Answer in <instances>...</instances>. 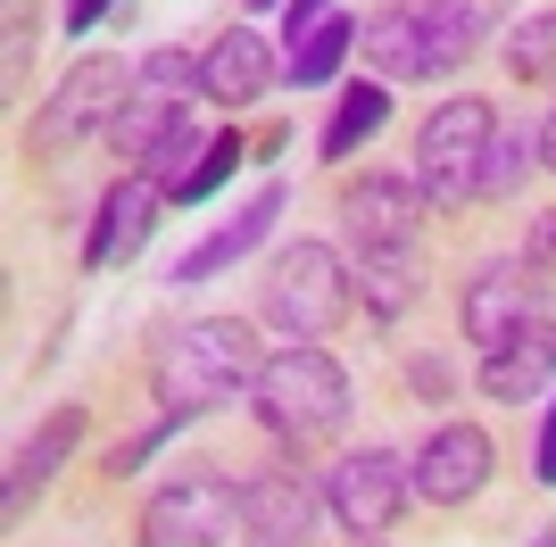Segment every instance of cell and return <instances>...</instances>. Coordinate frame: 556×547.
I'll return each mask as SVG.
<instances>
[{
	"mask_svg": "<svg viewBox=\"0 0 556 547\" xmlns=\"http://www.w3.org/2000/svg\"><path fill=\"white\" fill-rule=\"evenodd\" d=\"M241 150H250L241 133H216L208 150H200V166H191V175L175 182V200L191 207V200H208V191H225V182H232V166H241Z\"/></svg>",
	"mask_w": 556,
	"mask_h": 547,
	"instance_id": "cb8c5ba5",
	"label": "cell"
},
{
	"mask_svg": "<svg viewBox=\"0 0 556 547\" xmlns=\"http://www.w3.org/2000/svg\"><path fill=\"white\" fill-rule=\"evenodd\" d=\"M357 50H366V67L382 75V84H407V75H441V67H432V34H424V9H416V0H391V9H374L366 34H357Z\"/></svg>",
	"mask_w": 556,
	"mask_h": 547,
	"instance_id": "9a60e30c",
	"label": "cell"
},
{
	"mask_svg": "<svg viewBox=\"0 0 556 547\" xmlns=\"http://www.w3.org/2000/svg\"><path fill=\"white\" fill-rule=\"evenodd\" d=\"M416 9H424V34H432V67L448 75L498 34V17H507L515 0H416Z\"/></svg>",
	"mask_w": 556,
	"mask_h": 547,
	"instance_id": "ac0fdd59",
	"label": "cell"
},
{
	"mask_svg": "<svg viewBox=\"0 0 556 547\" xmlns=\"http://www.w3.org/2000/svg\"><path fill=\"white\" fill-rule=\"evenodd\" d=\"M257 341L241 316H191L175 323L159 341V357H150V398H159L166 415H208L225 407V398H241V390H257Z\"/></svg>",
	"mask_w": 556,
	"mask_h": 547,
	"instance_id": "6da1fadb",
	"label": "cell"
},
{
	"mask_svg": "<svg viewBox=\"0 0 556 547\" xmlns=\"http://www.w3.org/2000/svg\"><path fill=\"white\" fill-rule=\"evenodd\" d=\"M100 9H116V0H75V9H67V25H75V34H84V25H92Z\"/></svg>",
	"mask_w": 556,
	"mask_h": 547,
	"instance_id": "4dcf8cb0",
	"label": "cell"
},
{
	"mask_svg": "<svg viewBox=\"0 0 556 547\" xmlns=\"http://www.w3.org/2000/svg\"><path fill=\"white\" fill-rule=\"evenodd\" d=\"M159 216H166V182H150V175H125L116 191H100V216H92V232H84V266H125V257H141V241L159 232Z\"/></svg>",
	"mask_w": 556,
	"mask_h": 547,
	"instance_id": "30bf717a",
	"label": "cell"
},
{
	"mask_svg": "<svg viewBox=\"0 0 556 547\" xmlns=\"http://www.w3.org/2000/svg\"><path fill=\"white\" fill-rule=\"evenodd\" d=\"M241 523V489L225 473H175L141 506V547H225Z\"/></svg>",
	"mask_w": 556,
	"mask_h": 547,
	"instance_id": "5b68a950",
	"label": "cell"
},
{
	"mask_svg": "<svg viewBox=\"0 0 556 547\" xmlns=\"http://www.w3.org/2000/svg\"><path fill=\"white\" fill-rule=\"evenodd\" d=\"M490 141H498L490 100H473V91L441 100V109L424 116V133H416V182H424V200H432V207L482 200V158H490Z\"/></svg>",
	"mask_w": 556,
	"mask_h": 547,
	"instance_id": "277c9868",
	"label": "cell"
},
{
	"mask_svg": "<svg viewBox=\"0 0 556 547\" xmlns=\"http://www.w3.org/2000/svg\"><path fill=\"white\" fill-rule=\"evenodd\" d=\"M540 481L556 489V407H548V423H540Z\"/></svg>",
	"mask_w": 556,
	"mask_h": 547,
	"instance_id": "f546056e",
	"label": "cell"
},
{
	"mask_svg": "<svg viewBox=\"0 0 556 547\" xmlns=\"http://www.w3.org/2000/svg\"><path fill=\"white\" fill-rule=\"evenodd\" d=\"M382 116H391V84H349L341 100H332L325 133H316V150H325L332 166H341V158H357V141H366V133H382Z\"/></svg>",
	"mask_w": 556,
	"mask_h": 547,
	"instance_id": "ffe728a7",
	"label": "cell"
},
{
	"mask_svg": "<svg viewBox=\"0 0 556 547\" xmlns=\"http://www.w3.org/2000/svg\"><path fill=\"white\" fill-rule=\"evenodd\" d=\"M532 274H523V257H490L482 274H473V282H465V298H457V323H465V341L482 348H498L515 332V323H532Z\"/></svg>",
	"mask_w": 556,
	"mask_h": 547,
	"instance_id": "8fae6325",
	"label": "cell"
},
{
	"mask_svg": "<svg viewBox=\"0 0 556 547\" xmlns=\"http://www.w3.org/2000/svg\"><path fill=\"white\" fill-rule=\"evenodd\" d=\"M175 133H184V100H175V91H150V84H141L134 100L116 109V125H109V150L141 166L150 150H159V141H175Z\"/></svg>",
	"mask_w": 556,
	"mask_h": 547,
	"instance_id": "d6986e66",
	"label": "cell"
},
{
	"mask_svg": "<svg viewBox=\"0 0 556 547\" xmlns=\"http://www.w3.org/2000/svg\"><path fill=\"white\" fill-rule=\"evenodd\" d=\"M523 274H532V282H556V207H540L532 241H523Z\"/></svg>",
	"mask_w": 556,
	"mask_h": 547,
	"instance_id": "4316f807",
	"label": "cell"
},
{
	"mask_svg": "<svg viewBox=\"0 0 556 547\" xmlns=\"http://www.w3.org/2000/svg\"><path fill=\"white\" fill-rule=\"evenodd\" d=\"M407 498H416V481H407V465H399L391 448H357L325 473V506H332V523H341L349 539H382Z\"/></svg>",
	"mask_w": 556,
	"mask_h": 547,
	"instance_id": "52a82bcc",
	"label": "cell"
},
{
	"mask_svg": "<svg viewBox=\"0 0 556 547\" xmlns=\"http://www.w3.org/2000/svg\"><path fill=\"white\" fill-rule=\"evenodd\" d=\"M241 539L250 547H307L316 539V489L300 473H250L241 481Z\"/></svg>",
	"mask_w": 556,
	"mask_h": 547,
	"instance_id": "7c38bea8",
	"label": "cell"
},
{
	"mask_svg": "<svg viewBox=\"0 0 556 547\" xmlns=\"http://www.w3.org/2000/svg\"><path fill=\"white\" fill-rule=\"evenodd\" d=\"M357 34H366L357 17H325L300 50H291V75H282V84H332V75H341V59L357 50Z\"/></svg>",
	"mask_w": 556,
	"mask_h": 547,
	"instance_id": "7402d4cb",
	"label": "cell"
},
{
	"mask_svg": "<svg viewBox=\"0 0 556 547\" xmlns=\"http://www.w3.org/2000/svg\"><path fill=\"white\" fill-rule=\"evenodd\" d=\"M507 75H515V84H556V9L515 17V34H507Z\"/></svg>",
	"mask_w": 556,
	"mask_h": 547,
	"instance_id": "603a6c76",
	"label": "cell"
},
{
	"mask_svg": "<svg viewBox=\"0 0 556 547\" xmlns=\"http://www.w3.org/2000/svg\"><path fill=\"white\" fill-rule=\"evenodd\" d=\"M75 440H84V407H59V415L42 423V432L25 440L17 456H9V498H0L9 531H17V523H25V506H34V498L50 489V473H59V465L75 456Z\"/></svg>",
	"mask_w": 556,
	"mask_h": 547,
	"instance_id": "2e32d148",
	"label": "cell"
},
{
	"mask_svg": "<svg viewBox=\"0 0 556 547\" xmlns=\"http://www.w3.org/2000/svg\"><path fill=\"white\" fill-rule=\"evenodd\" d=\"M325 17H332V0H291V9H282V25H291V50H300Z\"/></svg>",
	"mask_w": 556,
	"mask_h": 547,
	"instance_id": "f1b7e54d",
	"label": "cell"
},
{
	"mask_svg": "<svg viewBox=\"0 0 556 547\" xmlns=\"http://www.w3.org/2000/svg\"><path fill=\"white\" fill-rule=\"evenodd\" d=\"M548 382H556V323L548 316L515 323L507 341L482 357V390L498 398V407H523V398H540Z\"/></svg>",
	"mask_w": 556,
	"mask_h": 547,
	"instance_id": "4fadbf2b",
	"label": "cell"
},
{
	"mask_svg": "<svg viewBox=\"0 0 556 547\" xmlns=\"http://www.w3.org/2000/svg\"><path fill=\"white\" fill-rule=\"evenodd\" d=\"M250 9H275V0H250Z\"/></svg>",
	"mask_w": 556,
	"mask_h": 547,
	"instance_id": "836d02e7",
	"label": "cell"
},
{
	"mask_svg": "<svg viewBox=\"0 0 556 547\" xmlns=\"http://www.w3.org/2000/svg\"><path fill=\"white\" fill-rule=\"evenodd\" d=\"M9 9H17V0H9Z\"/></svg>",
	"mask_w": 556,
	"mask_h": 547,
	"instance_id": "e575fe53",
	"label": "cell"
},
{
	"mask_svg": "<svg viewBox=\"0 0 556 547\" xmlns=\"http://www.w3.org/2000/svg\"><path fill=\"white\" fill-rule=\"evenodd\" d=\"M540 166L556 175V109H548V125H540Z\"/></svg>",
	"mask_w": 556,
	"mask_h": 547,
	"instance_id": "1f68e13d",
	"label": "cell"
},
{
	"mask_svg": "<svg viewBox=\"0 0 556 547\" xmlns=\"http://www.w3.org/2000/svg\"><path fill=\"white\" fill-rule=\"evenodd\" d=\"M416 250H357V298H366L374 316H399V307H416Z\"/></svg>",
	"mask_w": 556,
	"mask_h": 547,
	"instance_id": "44dd1931",
	"label": "cell"
},
{
	"mask_svg": "<svg viewBox=\"0 0 556 547\" xmlns=\"http://www.w3.org/2000/svg\"><path fill=\"white\" fill-rule=\"evenodd\" d=\"M250 398H257V423H266L282 448H325L349 423V373H341V357L316 348V341L275 348V357L257 365Z\"/></svg>",
	"mask_w": 556,
	"mask_h": 547,
	"instance_id": "7a4b0ae2",
	"label": "cell"
},
{
	"mask_svg": "<svg viewBox=\"0 0 556 547\" xmlns=\"http://www.w3.org/2000/svg\"><path fill=\"white\" fill-rule=\"evenodd\" d=\"M407 382H416L424 398H448V390H457V373H448V357H416V365H407Z\"/></svg>",
	"mask_w": 556,
	"mask_h": 547,
	"instance_id": "83f0119b",
	"label": "cell"
},
{
	"mask_svg": "<svg viewBox=\"0 0 556 547\" xmlns=\"http://www.w3.org/2000/svg\"><path fill=\"white\" fill-rule=\"evenodd\" d=\"M141 84H150V91H175V100H191V91H200V59H191V50H150Z\"/></svg>",
	"mask_w": 556,
	"mask_h": 547,
	"instance_id": "484cf974",
	"label": "cell"
},
{
	"mask_svg": "<svg viewBox=\"0 0 556 547\" xmlns=\"http://www.w3.org/2000/svg\"><path fill=\"white\" fill-rule=\"evenodd\" d=\"M266 84H275V42L257 25H225L208 42V59H200V91H208L216 109H250Z\"/></svg>",
	"mask_w": 556,
	"mask_h": 547,
	"instance_id": "5bb4252c",
	"label": "cell"
},
{
	"mask_svg": "<svg viewBox=\"0 0 556 547\" xmlns=\"http://www.w3.org/2000/svg\"><path fill=\"white\" fill-rule=\"evenodd\" d=\"M424 182L407 175H366L341 191V225H349V250H416L424 232Z\"/></svg>",
	"mask_w": 556,
	"mask_h": 547,
	"instance_id": "ba28073f",
	"label": "cell"
},
{
	"mask_svg": "<svg viewBox=\"0 0 556 547\" xmlns=\"http://www.w3.org/2000/svg\"><path fill=\"white\" fill-rule=\"evenodd\" d=\"M357 547H391V539H357Z\"/></svg>",
	"mask_w": 556,
	"mask_h": 547,
	"instance_id": "d6a6232c",
	"label": "cell"
},
{
	"mask_svg": "<svg viewBox=\"0 0 556 547\" xmlns=\"http://www.w3.org/2000/svg\"><path fill=\"white\" fill-rule=\"evenodd\" d=\"M275 216H282V182H266V191H257V200L241 207V216H232V225H216L208 241H191V250L175 257V282H208V274L241 266V257H250L257 241H266V232H275Z\"/></svg>",
	"mask_w": 556,
	"mask_h": 547,
	"instance_id": "e0dca14e",
	"label": "cell"
},
{
	"mask_svg": "<svg viewBox=\"0 0 556 547\" xmlns=\"http://www.w3.org/2000/svg\"><path fill=\"white\" fill-rule=\"evenodd\" d=\"M523 166H532L523 133H507V125H498V141H490V158H482V200H507L515 182H523Z\"/></svg>",
	"mask_w": 556,
	"mask_h": 547,
	"instance_id": "d4e9b609",
	"label": "cell"
},
{
	"mask_svg": "<svg viewBox=\"0 0 556 547\" xmlns=\"http://www.w3.org/2000/svg\"><path fill=\"white\" fill-rule=\"evenodd\" d=\"M134 100V84H125V67L116 59H84V67L59 75V91L42 100V116H34V150H75V141H109L116 109Z\"/></svg>",
	"mask_w": 556,
	"mask_h": 547,
	"instance_id": "8992f818",
	"label": "cell"
},
{
	"mask_svg": "<svg viewBox=\"0 0 556 547\" xmlns=\"http://www.w3.org/2000/svg\"><path fill=\"white\" fill-rule=\"evenodd\" d=\"M407 481H416L424 506H465V498H482V481H490V432H482V423H441V432L416 448Z\"/></svg>",
	"mask_w": 556,
	"mask_h": 547,
	"instance_id": "9c48e42d",
	"label": "cell"
},
{
	"mask_svg": "<svg viewBox=\"0 0 556 547\" xmlns=\"http://www.w3.org/2000/svg\"><path fill=\"white\" fill-rule=\"evenodd\" d=\"M349 298H357V274L341 266V250L332 241H291L266 274V291H257V316L275 332H291V341H325L349 316Z\"/></svg>",
	"mask_w": 556,
	"mask_h": 547,
	"instance_id": "3957f363",
	"label": "cell"
}]
</instances>
